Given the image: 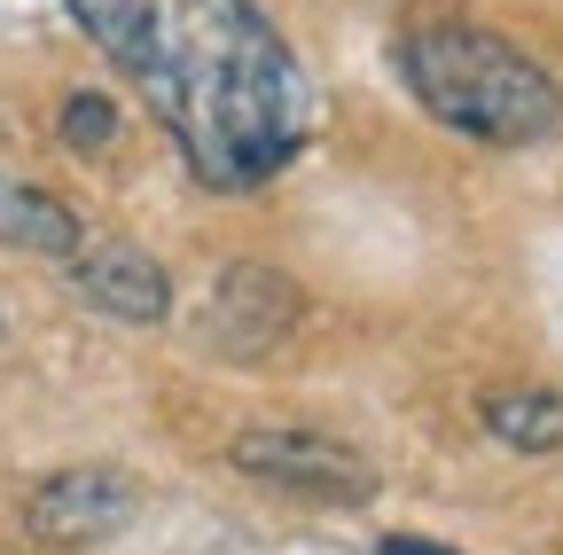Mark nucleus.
I'll return each mask as SVG.
<instances>
[{"label": "nucleus", "instance_id": "obj_5", "mask_svg": "<svg viewBox=\"0 0 563 555\" xmlns=\"http://www.w3.org/2000/svg\"><path fill=\"white\" fill-rule=\"evenodd\" d=\"M298 329V290L282 266H228L203 306V344L228 360H258Z\"/></svg>", "mask_w": 563, "mask_h": 555}, {"label": "nucleus", "instance_id": "obj_3", "mask_svg": "<svg viewBox=\"0 0 563 555\" xmlns=\"http://www.w3.org/2000/svg\"><path fill=\"white\" fill-rule=\"evenodd\" d=\"M228 462L258 485H282V493H306V501H368L376 493V469L352 454L344 439L321 431H290V423H258L228 446Z\"/></svg>", "mask_w": 563, "mask_h": 555}, {"label": "nucleus", "instance_id": "obj_6", "mask_svg": "<svg viewBox=\"0 0 563 555\" xmlns=\"http://www.w3.org/2000/svg\"><path fill=\"white\" fill-rule=\"evenodd\" d=\"M70 282H79L87 306L118 313V321H141V329H157L173 313V282H165V266L150 251H133V243H95V251H70Z\"/></svg>", "mask_w": 563, "mask_h": 555}, {"label": "nucleus", "instance_id": "obj_4", "mask_svg": "<svg viewBox=\"0 0 563 555\" xmlns=\"http://www.w3.org/2000/svg\"><path fill=\"white\" fill-rule=\"evenodd\" d=\"M141 477L133 469H110V462H70L55 477H40L32 493H24V524L32 540L47 547H87V540H110L141 517Z\"/></svg>", "mask_w": 563, "mask_h": 555}, {"label": "nucleus", "instance_id": "obj_8", "mask_svg": "<svg viewBox=\"0 0 563 555\" xmlns=\"http://www.w3.org/2000/svg\"><path fill=\"white\" fill-rule=\"evenodd\" d=\"M485 431L517 454H555L563 446V391H493Z\"/></svg>", "mask_w": 563, "mask_h": 555}, {"label": "nucleus", "instance_id": "obj_1", "mask_svg": "<svg viewBox=\"0 0 563 555\" xmlns=\"http://www.w3.org/2000/svg\"><path fill=\"white\" fill-rule=\"evenodd\" d=\"M87 40L211 188H258L306 142V71L251 0H70Z\"/></svg>", "mask_w": 563, "mask_h": 555}, {"label": "nucleus", "instance_id": "obj_7", "mask_svg": "<svg viewBox=\"0 0 563 555\" xmlns=\"http://www.w3.org/2000/svg\"><path fill=\"white\" fill-rule=\"evenodd\" d=\"M0 243H9V251H40V258H70V251H79V212H70L63 196L0 173Z\"/></svg>", "mask_w": 563, "mask_h": 555}, {"label": "nucleus", "instance_id": "obj_10", "mask_svg": "<svg viewBox=\"0 0 563 555\" xmlns=\"http://www.w3.org/2000/svg\"><path fill=\"white\" fill-rule=\"evenodd\" d=\"M376 555H454V547H431V540H384Z\"/></svg>", "mask_w": 563, "mask_h": 555}, {"label": "nucleus", "instance_id": "obj_2", "mask_svg": "<svg viewBox=\"0 0 563 555\" xmlns=\"http://www.w3.org/2000/svg\"><path fill=\"white\" fill-rule=\"evenodd\" d=\"M399 79L439 125L485 149H532L563 125V95L540 63L477 24H422L399 40Z\"/></svg>", "mask_w": 563, "mask_h": 555}, {"label": "nucleus", "instance_id": "obj_9", "mask_svg": "<svg viewBox=\"0 0 563 555\" xmlns=\"http://www.w3.org/2000/svg\"><path fill=\"white\" fill-rule=\"evenodd\" d=\"M110 142H118V110L102 95H70L63 102V149L87 157V149H110Z\"/></svg>", "mask_w": 563, "mask_h": 555}]
</instances>
